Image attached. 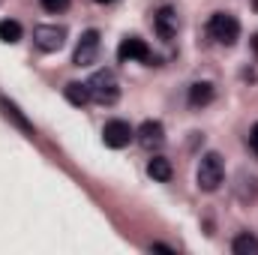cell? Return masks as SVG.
Wrapping results in <instances>:
<instances>
[{"mask_svg":"<svg viewBox=\"0 0 258 255\" xmlns=\"http://www.w3.org/2000/svg\"><path fill=\"white\" fill-rule=\"evenodd\" d=\"M225 180V165H222V156L219 153H204L198 159V168H195V183L201 192H216L219 183Z\"/></svg>","mask_w":258,"mask_h":255,"instance_id":"6da1fadb","label":"cell"},{"mask_svg":"<svg viewBox=\"0 0 258 255\" xmlns=\"http://www.w3.org/2000/svg\"><path fill=\"white\" fill-rule=\"evenodd\" d=\"M90 87V99L99 102V105H114L120 99V81L111 69H96L87 81Z\"/></svg>","mask_w":258,"mask_h":255,"instance_id":"7a4b0ae2","label":"cell"},{"mask_svg":"<svg viewBox=\"0 0 258 255\" xmlns=\"http://www.w3.org/2000/svg\"><path fill=\"white\" fill-rule=\"evenodd\" d=\"M207 33H210L213 42L231 48V45L240 39V21H237L231 12H213L210 21H207Z\"/></svg>","mask_w":258,"mask_h":255,"instance_id":"3957f363","label":"cell"},{"mask_svg":"<svg viewBox=\"0 0 258 255\" xmlns=\"http://www.w3.org/2000/svg\"><path fill=\"white\" fill-rule=\"evenodd\" d=\"M63 42H66V27H60V24H39V27H33V45L39 51H45V54L60 51Z\"/></svg>","mask_w":258,"mask_h":255,"instance_id":"277c9868","label":"cell"},{"mask_svg":"<svg viewBox=\"0 0 258 255\" xmlns=\"http://www.w3.org/2000/svg\"><path fill=\"white\" fill-rule=\"evenodd\" d=\"M99 57V30H84L78 45H75V54H72V63L75 66H93Z\"/></svg>","mask_w":258,"mask_h":255,"instance_id":"5b68a950","label":"cell"},{"mask_svg":"<svg viewBox=\"0 0 258 255\" xmlns=\"http://www.w3.org/2000/svg\"><path fill=\"white\" fill-rule=\"evenodd\" d=\"M117 60L120 63H153V54H150V48H147V42L144 39H138V36H126L120 45H117Z\"/></svg>","mask_w":258,"mask_h":255,"instance_id":"8992f818","label":"cell"},{"mask_svg":"<svg viewBox=\"0 0 258 255\" xmlns=\"http://www.w3.org/2000/svg\"><path fill=\"white\" fill-rule=\"evenodd\" d=\"M132 138H135V129L129 126L126 120H108V123L102 126V141H105V147H111V150L129 147Z\"/></svg>","mask_w":258,"mask_h":255,"instance_id":"52a82bcc","label":"cell"},{"mask_svg":"<svg viewBox=\"0 0 258 255\" xmlns=\"http://www.w3.org/2000/svg\"><path fill=\"white\" fill-rule=\"evenodd\" d=\"M177 27H180V21H177V12H174L171 6H162V9L153 15V30H156V36H159L162 42H171V39L177 36Z\"/></svg>","mask_w":258,"mask_h":255,"instance_id":"ba28073f","label":"cell"},{"mask_svg":"<svg viewBox=\"0 0 258 255\" xmlns=\"http://www.w3.org/2000/svg\"><path fill=\"white\" fill-rule=\"evenodd\" d=\"M135 138H138V144L147 147V150L162 147V144H165V126H162L159 120H144L141 126L135 129Z\"/></svg>","mask_w":258,"mask_h":255,"instance_id":"9c48e42d","label":"cell"},{"mask_svg":"<svg viewBox=\"0 0 258 255\" xmlns=\"http://www.w3.org/2000/svg\"><path fill=\"white\" fill-rule=\"evenodd\" d=\"M213 96H216V90H213L210 81H195L192 87H189V105H192V108H204V105H210Z\"/></svg>","mask_w":258,"mask_h":255,"instance_id":"30bf717a","label":"cell"},{"mask_svg":"<svg viewBox=\"0 0 258 255\" xmlns=\"http://www.w3.org/2000/svg\"><path fill=\"white\" fill-rule=\"evenodd\" d=\"M147 174H150L156 183H168L171 174H174V168H171V162H168L165 156H153V159L147 162Z\"/></svg>","mask_w":258,"mask_h":255,"instance_id":"8fae6325","label":"cell"},{"mask_svg":"<svg viewBox=\"0 0 258 255\" xmlns=\"http://www.w3.org/2000/svg\"><path fill=\"white\" fill-rule=\"evenodd\" d=\"M63 96L75 105V108H84V105L90 102V87H87V84H78V81H69L63 87Z\"/></svg>","mask_w":258,"mask_h":255,"instance_id":"7c38bea8","label":"cell"},{"mask_svg":"<svg viewBox=\"0 0 258 255\" xmlns=\"http://www.w3.org/2000/svg\"><path fill=\"white\" fill-rule=\"evenodd\" d=\"M231 252L234 255H258V237L249 234V231L237 234V237L231 240Z\"/></svg>","mask_w":258,"mask_h":255,"instance_id":"4fadbf2b","label":"cell"},{"mask_svg":"<svg viewBox=\"0 0 258 255\" xmlns=\"http://www.w3.org/2000/svg\"><path fill=\"white\" fill-rule=\"evenodd\" d=\"M0 108H3V114H6V117H9V120H12L18 129H24L27 135H33V126L27 123V117L18 111V105H15V102H9V99H0Z\"/></svg>","mask_w":258,"mask_h":255,"instance_id":"5bb4252c","label":"cell"},{"mask_svg":"<svg viewBox=\"0 0 258 255\" xmlns=\"http://www.w3.org/2000/svg\"><path fill=\"white\" fill-rule=\"evenodd\" d=\"M0 39L9 42V45L18 42V39H21V24L12 21V18H3V21H0Z\"/></svg>","mask_w":258,"mask_h":255,"instance_id":"9a60e30c","label":"cell"},{"mask_svg":"<svg viewBox=\"0 0 258 255\" xmlns=\"http://www.w3.org/2000/svg\"><path fill=\"white\" fill-rule=\"evenodd\" d=\"M39 3H42L45 12H54V15L63 12V9H69V0H39Z\"/></svg>","mask_w":258,"mask_h":255,"instance_id":"2e32d148","label":"cell"},{"mask_svg":"<svg viewBox=\"0 0 258 255\" xmlns=\"http://www.w3.org/2000/svg\"><path fill=\"white\" fill-rule=\"evenodd\" d=\"M246 141H249V147H252V153L258 156V123H255L252 129H249V138H246Z\"/></svg>","mask_w":258,"mask_h":255,"instance_id":"e0dca14e","label":"cell"},{"mask_svg":"<svg viewBox=\"0 0 258 255\" xmlns=\"http://www.w3.org/2000/svg\"><path fill=\"white\" fill-rule=\"evenodd\" d=\"M150 252H168V255H174L177 249H174V246H168V243H150Z\"/></svg>","mask_w":258,"mask_h":255,"instance_id":"ac0fdd59","label":"cell"},{"mask_svg":"<svg viewBox=\"0 0 258 255\" xmlns=\"http://www.w3.org/2000/svg\"><path fill=\"white\" fill-rule=\"evenodd\" d=\"M249 45H252V51H255V54H258V33H255V36H252V42H249Z\"/></svg>","mask_w":258,"mask_h":255,"instance_id":"d6986e66","label":"cell"},{"mask_svg":"<svg viewBox=\"0 0 258 255\" xmlns=\"http://www.w3.org/2000/svg\"><path fill=\"white\" fill-rule=\"evenodd\" d=\"M93 3H99V6H108V3H114V0H93Z\"/></svg>","mask_w":258,"mask_h":255,"instance_id":"ffe728a7","label":"cell"}]
</instances>
